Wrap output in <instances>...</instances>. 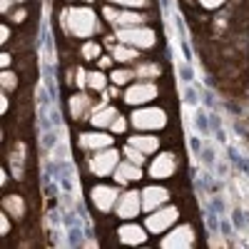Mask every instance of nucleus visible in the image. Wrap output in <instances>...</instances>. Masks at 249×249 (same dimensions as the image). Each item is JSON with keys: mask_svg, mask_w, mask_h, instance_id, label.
I'll return each mask as SVG.
<instances>
[{"mask_svg": "<svg viewBox=\"0 0 249 249\" xmlns=\"http://www.w3.org/2000/svg\"><path fill=\"white\" fill-rule=\"evenodd\" d=\"M100 55V45L97 43H88L85 48H82V57H88V60H95Z\"/></svg>", "mask_w": 249, "mask_h": 249, "instance_id": "393cba45", "label": "nucleus"}, {"mask_svg": "<svg viewBox=\"0 0 249 249\" xmlns=\"http://www.w3.org/2000/svg\"><path fill=\"white\" fill-rule=\"evenodd\" d=\"M10 20H15V23H23V20H25V13H23V10H18V13L10 15Z\"/></svg>", "mask_w": 249, "mask_h": 249, "instance_id": "c756f323", "label": "nucleus"}, {"mask_svg": "<svg viewBox=\"0 0 249 249\" xmlns=\"http://www.w3.org/2000/svg\"><path fill=\"white\" fill-rule=\"evenodd\" d=\"M167 190H164V187H147V190L142 192V207L147 212H155L160 204H164L167 202Z\"/></svg>", "mask_w": 249, "mask_h": 249, "instance_id": "f8f14e48", "label": "nucleus"}, {"mask_svg": "<svg viewBox=\"0 0 249 249\" xmlns=\"http://www.w3.org/2000/svg\"><path fill=\"white\" fill-rule=\"evenodd\" d=\"M8 230H10V224H8V217H3V222H0V232H3V234H8Z\"/></svg>", "mask_w": 249, "mask_h": 249, "instance_id": "7c9ffc66", "label": "nucleus"}, {"mask_svg": "<svg viewBox=\"0 0 249 249\" xmlns=\"http://www.w3.org/2000/svg\"><path fill=\"white\" fill-rule=\"evenodd\" d=\"M192 244H195L192 227H177L172 234L162 239V247H192Z\"/></svg>", "mask_w": 249, "mask_h": 249, "instance_id": "9b49d317", "label": "nucleus"}, {"mask_svg": "<svg viewBox=\"0 0 249 249\" xmlns=\"http://www.w3.org/2000/svg\"><path fill=\"white\" fill-rule=\"evenodd\" d=\"M117 37L122 40V43L132 45V48H152V45H155V40H157L155 30L142 28V25H135V28H122V30H117Z\"/></svg>", "mask_w": 249, "mask_h": 249, "instance_id": "f03ea898", "label": "nucleus"}, {"mask_svg": "<svg viewBox=\"0 0 249 249\" xmlns=\"http://www.w3.org/2000/svg\"><path fill=\"white\" fill-rule=\"evenodd\" d=\"M15 85H18V77L13 72H3V88L5 90H15Z\"/></svg>", "mask_w": 249, "mask_h": 249, "instance_id": "a878e982", "label": "nucleus"}, {"mask_svg": "<svg viewBox=\"0 0 249 249\" xmlns=\"http://www.w3.org/2000/svg\"><path fill=\"white\" fill-rule=\"evenodd\" d=\"M117 117V110L115 107H100L95 115H92V124L95 127H105V124H112Z\"/></svg>", "mask_w": 249, "mask_h": 249, "instance_id": "f3484780", "label": "nucleus"}, {"mask_svg": "<svg viewBox=\"0 0 249 249\" xmlns=\"http://www.w3.org/2000/svg\"><path fill=\"white\" fill-rule=\"evenodd\" d=\"M140 207H142V202H140V195L137 192H124L120 197V202H117V217L132 219L140 212Z\"/></svg>", "mask_w": 249, "mask_h": 249, "instance_id": "9d476101", "label": "nucleus"}, {"mask_svg": "<svg viewBox=\"0 0 249 249\" xmlns=\"http://www.w3.org/2000/svg\"><path fill=\"white\" fill-rule=\"evenodd\" d=\"M132 75L135 72H130V70H115L112 72V82H115V85H124V82H130Z\"/></svg>", "mask_w": 249, "mask_h": 249, "instance_id": "5701e85b", "label": "nucleus"}, {"mask_svg": "<svg viewBox=\"0 0 249 249\" xmlns=\"http://www.w3.org/2000/svg\"><path fill=\"white\" fill-rule=\"evenodd\" d=\"M110 127H112L115 132H124V120H122V117H115V122L110 124Z\"/></svg>", "mask_w": 249, "mask_h": 249, "instance_id": "c85d7f7f", "label": "nucleus"}, {"mask_svg": "<svg viewBox=\"0 0 249 249\" xmlns=\"http://www.w3.org/2000/svg\"><path fill=\"white\" fill-rule=\"evenodd\" d=\"M175 167H177V162L170 152H164L160 157H155V162L150 164V175L155 179H164V177H172L175 175Z\"/></svg>", "mask_w": 249, "mask_h": 249, "instance_id": "0eeeda50", "label": "nucleus"}, {"mask_svg": "<svg viewBox=\"0 0 249 249\" xmlns=\"http://www.w3.org/2000/svg\"><path fill=\"white\" fill-rule=\"evenodd\" d=\"M88 105H90V100H88L85 95H75V97L70 100V110H72V115H75V117H80V115H82V110H85Z\"/></svg>", "mask_w": 249, "mask_h": 249, "instance_id": "aec40b11", "label": "nucleus"}, {"mask_svg": "<svg viewBox=\"0 0 249 249\" xmlns=\"http://www.w3.org/2000/svg\"><path fill=\"white\" fill-rule=\"evenodd\" d=\"M117 150H105V152H97L92 160H90V170L92 175L97 177H107L115 167H117Z\"/></svg>", "mask_w": 249, "mask_h": 249, "instance_id": "20e7f679", "label": "nucleus"}, {"mask_svg": "<svg viewBox=\"0 0 249 249\" xmlns=\"http://www.w3.org/2000/svg\"><path fill=\"white\" fill-rule=\"evenodd\" d=\"M80 142H82V147H88V150H100V147H110V144H112V137H110V135L90 132V135H82Z\"/></svg>", "mask_w": 249, "mask_h": 249, "instance_id": "4468645a", "label": "nucleus"}, {"mask_svg": "<svg viewBox=\"0 0 249 249\" xmlns=\"http://www.w3.org/2000/svg\"><path fill=\"white\" fill-rule=\"evenodd\" d=\"M5 210L10 214L20 217V214H25V204H23V199H20L18 195H10V197H5Z\"/></svg>", "mask_w": 249, "mask_h": 249, "instance_id": "a211bd4d", "label": "nucleus"}, {"mask_svg": "<svg viewBox=\"0 0 249 249\" xmlns=\"http://www.w3.org/2000/svg\"><path fill=\"white\" fill-rule=\"evenodd\" d=\"M112 57H115V60H120V62H130V60H135V57H137V50H135V48L117 45V48H112Z\"/></svg>", "mask_w": 249, "mask_h": 249, "instance_id": "6ab92c4d", "label": "nucleus"}, {"mask_svg": "<svg viewBox=\"0 0 249 249\" xmlns=\"http://www.w3.org/2000/svg\"><path fill=\"white\" fill-rule=\"evenodd\" d=\"M0 8H3V13H8V10H10V0H3V3H0Z\"/></svg>", "mask_w": 249, "mask_h": 249, "instance_id": "2f4dec72", "label": "nucleus"}, {"mask_svg": "<svg viewBox=\"0 0 249 249\" xmlns=\"http://www.w3.org/2000/svg\"><path fill=\"white\" fill-rule=\"evenodd\" d=\"M132 124L137 130H160L167 124V115L160 107H147V110H137L132 115Z\"/></svg>", "mask_w": 249, "mask_h": 249, "instance_id": "7ed1b4c3", "label": "nucleus"}, {"mask_svg": "<svg viewBox=\"0 0 249 249\" xmlns=\"http://www.w3.org/2000/svg\"><path fill=\"white\" fill-rule=\"evenodd\" d=\"M199 3L204 5V8H210V10H214V8H219L224 0H199Z\"/></svg>", "mask_w": 249, "mask_h": 249, "instance_id": "cd10ccee", "label": "nucleus"}, {"mask_svg": "<svg viewBox=\"0 0 249 249\" xmlns=\"http://www.w3.org/2000/svg\"><path fill=\"white\" fill-rule=\"evenodd\" d=\"M105 18L110 20L112 25H117V28H135V25H142L144 23V15H137V13H117L112 8H105Z\"/></svg>", "mask_w": 249, "mask_h": 249, "instance_id": "1a4fd4ad", "label": "nucleus"}, {"mask_svg": "<svg viewBox=\"0 0 249 249\" xmlns=\"http://www.w3.org/2000/svg\"><path fill=\"white\" fill-rule=\"evenodd\" d=\"M88 85L92 90H105V75L102 72H88Z\"/></svg>", "mask_w": 249, "mask_h": 249, "instance_id": "4be33fe9", "label": "nucleus"}, {"mask_svg": "<svg viewBox=\"0 0 249 249\" xmlns=\"http://www.w3.org/2000/svg\"><path fill=\"white\" fill-rule=\"evenodd\" d=\"M155 97H157V88L152 82H137V85H132L124 92V102L127 105H142V102H150Z\"/></svg>", "mask_w": 249, "mask_h": 249, "instance_id": "423d86ee", "label": "nucleus"}, {"mask_svg": "<svg viewBox=\"0 0 249 249\" xmlns=\"http://www.w3.org/2000/svg\"><path fill=\"white\" fill-rule=\"evenodd\" d=\"M177 217H179V212L175 210V207L160 210V212H155V214H150V217H147V230H150L152 234H162L170 224H175V222H177Z\"/></svg>", "mask_w": 249, "mask_h": 249, "instance_id": "39448f33", "label": "nucleus"}, {"mask_svg": "<svg viewBox=\"0 0 249 249\" xmlns=\"http://www.w3.org/2000/svg\"><path fill=\"white\" fill-rule=\"evenodd\" d=\"M18 3H23V0H18Z\"/></svg>", "mask_w": 249, "mask_h": 249, "instance_id": "72a5a7b5", "label": "nucleus"}, {"mask_svg": "<svg viewBox=\"0 0 249 249\" xmlns=\"http://www.w3.org/2000/svg\"><path fill=\"white\" fill-rule=\"evenodd\" d=\"M112 3L130 5V8H144V5H150V0H112Z\"/></svg>", "mask_w": 249, "mask_h": 249, "instance_id": "bb28decb", "label": "nucleus"}, {"mask_svg": "<svg viewBox=\"0 0 249 249\" xmlns=\"http://www.w3.org/2000/svg\"><path fill=\"white\" fill-rule=\"evenodd\" d=\"M120 239L124 242V244H142L144 239H147V234H144V230L142 227H137V224H124V227H120Z\"/></svg>", "mask_w": 249, "mask_h": 249, "instance_id": "ddd939ff", "label": "nucleus"}, {"mask_svg": "<svg viewBox=\"0 0 249 249\" xmlns=\"http://www.w3.org/2000/svg\"><path fill=\"white\" fill-rule=\"evenodd\" d=\"M65 23L68 30L77 37H90L97 30V15L90 8H72L65 13Z\"/></svg>", "mask_w": 249, "mask_h": 249, "instance_id": "f257e3e1", "label": "nucleus"}, {"mask_svg": "<svg viewBox=\"0 0 249 249\" xmlns=\"http://www.w3.org/2000/svg\"><path fill=\"white\" fill-rule=\"evenodd\" d=\"M88 3H90V0H88Z\"/></svg>", "mask_w": 249, "mask_h": 249, "instance_id": "f704fd0d", "label": "nucleus"}, {"mask_svg": "<svg viewBox=\"0 0 249 249\" xmlns=\"http://www.w3.org/2000/svg\"><path fill=\"white\" fill-rule=\"evenodd\" d=\"M132 179H140V164L130 162V164H120L115 170V182H132Z\"/></svg>", "mask_w": 249, "mask_h": 249, "instance_id": "2eb2a0df", "label": "nucleus"}, {"mask_svg": "<svg viewBox=\"0 0 249 249\" xmlns=\"http://www.w3.org/2000/svg\"><path fill=\"white\" fill-rule=\"evenodd\" d=\"M135 75H140V77H157V75H160V65H155V62L140 65V68L135 70Z\"/></svg>", "mask_w": 249, "mask_h": 249, "instance_id": "412c9836", "label": "nucleus"}, {"mask_svg": "<svg viewBox=\"0 0 249 249\" xmlns=\"http://www.w3.org/2000/svg\"><path fill=\"white\" fill-rule=\"evenodd\" d=\"M8 65H10V55L5 53V55H3V68H8Z\"/></svg>", "mask_w": 249, "mask_h": 249, "instance_id": "473e14b6", "label": "nucleus"}, {"mask_svg": "<svg viewBox=\"0 0 249 249\" xmlns=\"http://www.w3.org/2000/svg\"><path fill=\"white\" fill-rule=\"evenodd\" d=\"M130 144L132 147H137L140 152H144V155H150V152H155L157 150V137H147V135H135L132 140H130Z\"/></svg>", "mask_w": 249, "mask_h": 249, "instance_id": "dca6fc26", "label": "nucleus"}, {"mask_svg": "<svg viewBox=\"0 0 249 249\" xmlns=\"http://www.w3.org/2000/svg\"><path fill=\"white\" fill-rule=\"evenodd\" d=\"M92 202L100 212H110L115 202H117V192H115V187H105V184H100L92 190Z\"/></svg>", "mask_w": 249, "mask_h": 249, "instance_id": "6e6552de", "label": "nucleus"}, {"mask_svg": "<svg viewBox=\"0 0 249 249\" xmlns=\"http://www.w3.org/2000/svg\"><path fill=\"white\" fill-rule=\"evenodd\" d=\"M124 155H127V157H130V162H135V164H142V160H144V152H140L137 147H132V144H127Z\"/></svg>", "mask_w": 249, "mask_h": 249, "instance_id": "b1692460", "label": "nucleus"}]
</instances>
